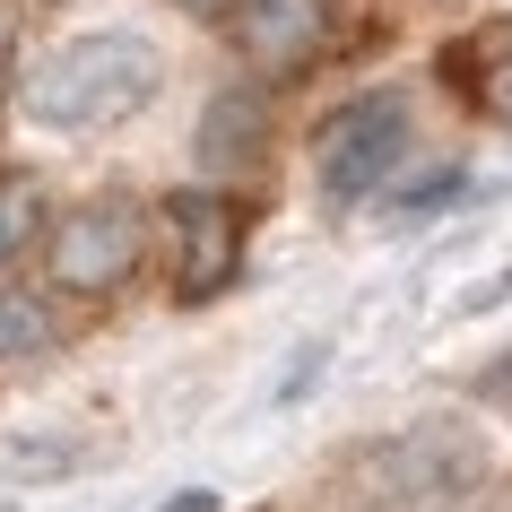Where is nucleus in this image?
<instances>
[{"mask_svg": "<svg viewBox=\"0 0 512 512\" xmlns=\"http://www.w3.org/2000/svg\"><path fill=\"white\" fill-rule=\"evenodd\" d=\"M44 348H53V313H44V296L0 287V365H9V356H44Z\"/></svg>", "mask_w": 512, "mask_h": 512, "instance_id": "6e6552de", "label": "nucleus"}, {"mask_svg": "<svg viewBox=\"0 0 512 512\" xmlns=\"http://www.w3.org/2000/svg\"><path fill=\"white\" fill-rule=\"evenodd\" d=\"M165 87V61L148 35H70L27 70L18 105L35 131H113Z\"/></svg>", "mask_w": 512, "mask_h": 512, "instance_id": "f03ea898", "label": "nucleus"}, {"mask_svg": "<svg viewBox=\"0 0 512 512\" xmlns=\"http://www.w3.org/2000/svg\"><path fill=\"white\" fill-rule=\"evenodd\" d=\"M261 139H270V113H261V87H226L209 105V122H200V157L217 165V174H235V165L261 157Z\"/></svg>", "mask_w": 512, "mask_h": 512, "instance_id": "0eeeda50", "label": "nucleus"}, {"mask_svg": "<svg viewBox=\"0 0 512 512\" xmlns=\"http://www.w3.org/2000/svg\"><path fill=\"white\" fill-rule=\"evenodd\" d=\"M0 70H9V9H0Z\"/></svg>", "mask_w": 512, "mask_h": 512, "instance_id": "ddd939ff", "label": "nucleus"}, {"mask_svg": "<svg viewBox=\"0 0 512 512\" xmlns=\"http://www.w3.org/2000/svg\"><path fill=\"white\" fill-rule=\"evenodd\" d=\"M243 270V209L226 191H174L165 200V278L183 304L226 296Z\"/></svg>", "mask_w": 512, "mask_h": 512, "instance_id": "39448f33", "label": "nucleus"}, {"mask_svg": "<svg viewBox=\"0 0 512 512\" xmlns=\"http://www.w3.org/2000/svg\"><path fill=\"white\" fill-rule=\"evenodd\" d=\"M165 512H217V495H200V486H191V495H174Z\"/></svg>", "mask_w": 512, "mask_h": 512, "instance_id": "9b49d317", "label": "nucleus"}, {"mask_svg": "<svg viewBox=\"0 0 512 512\" xmlns=\"http://www.w3.org/2000/svg\"><path fill=\"white\" fill-rule=\"evenodd\" d=\"M139 261H148V209L131 191H96L70 217H53V235H44V270L61 296H113Z\"/></svg>", "mask_w": 512, "mask_h": 512, "instance_id": "20e7f679", "label": "nucleus"}, {"mask_svg": "<svg viewBox=\"0 0 512 512\" xmlns=\"http://www.w3.org/2000/svg\"><path fill=\"white\" fill-rule=\"evenodd\" d=\"M486 434L460 417H417V426L382 434L339 469L348 512H460L486 486Z\"/></svg>", "mask_w": 512, "mask_h": 512, "instance_id": "f257e3e1", "label": "nucleus"}, {"mask_svg": "<svg viewBox=\"0 0 512 512\" xmlns=\"http://www.w3.org/2000/svg\"><path fill=\"white\" fill-rule=\"evenodd\" d=\"M478 391H486V400H504V408H512V356H495V374H486Z\"/></svg>", "mask_w": 512, "mask_h": 512, "instance_id": "9d476101", "label": "nucleus"}, {"mask_svg": "<svg viewBox=\"0 0 512 512\" xmlns=\"http://www.w3.org/2000/svg\"><path fill=\"white\" fill-rule=\"evenodd\" d=\"M226 35L252 61V79H304L330 53V0H235Z\"/></svg>", "mask_w": 512, "mask_h": 512, "instance_id": "423d86ee", "label": "nucleus"}, {"mask_svg": "<svg viewBox=\"0 0 512 512\" xmlns=\"http://www.w3.org/2000/svg\"><path fill=\"white\" fill-rule=\"evenodd\" d=\"M408 148H417V113H408L400 87H374V96H356L322 122L313 139V174H322V200H374L382 183H400Z\"/></svg>", "mask_w": 512, "mask_h": 512, "instance_id": "7ed1b4c3", "label": "nucleus"}, {"mask_svg": "<svg viewBox=\"0 0 512 512\" xmlns=\"http://www.w3.org/2000/svg\"><path fill=\"white\" fill-rule=\"evenodd\" d=\"M44 226V183L35 174H0V261H18Z\"/></svg>", "mask_w": 512, "mask_h": 512, "instance_id": "1a4fd4ad", "label": "nucleus"}, {"mask_svg": "<svg viewBox=\"0 0 512 512\" xmlns=\"http://www.w3.org/2000/svg\"><path fill=\"white\" fill-rule=\"evenodd\" d=\"M486 512H512V504H486Z\"/></svg>", "mask_w": 512, "mask_h": 512, "instance_id": "4468645a", "label": "nucleus"}, {"mask_svg": "<svg viewBox=\"0 0 512 512\" xmlns=\"http://www.w3.org/2000/svg\"><path fill=\"white\" fill-rule=\"evenodd\" d=\"M191 18H226V9H235V0H183Z\"/></svg>", "mask_w": 512, "mask_h": 512, "instance_id": "f8f14e48", "label": "nucleus"}]
</instances>
